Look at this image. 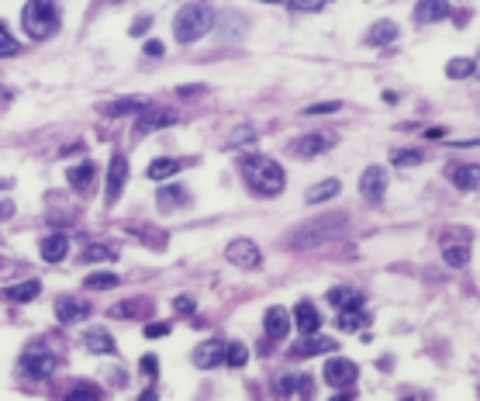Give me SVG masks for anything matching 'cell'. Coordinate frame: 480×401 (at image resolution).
Returning a JSON list of instances; mask_svg holds the SVG:
<instances>
[{"label": "cell", "instance_id": "obj_1", "mask_svg": "<svg viewBox=\"0 0 480 401\" xmlns=\"http://www.w3.org/2000/svg\"><path fill=\"white\" fill-rule=\"evenodd\" d=\"M239 166H242V180L259 198H277L283 191V184H287L283 166L277 160H270V156H242Z\"/></svg>", "mask_w": 480, "mask_h": 401}, {"label": "cell", "instance_id": "obj_2", "mask_svg": "<svg viewBox=\"0 0 480 401\" xmlns=\"http://www.w3.org/2000/svg\"><path fill=\"white\" fill-rule=\"evenodd\" d=\"M211 28H214V11H211L207 4H187V7H180L176 18H173V35H176V42H183V45L204 39Z\"/></svg>", "mask_w": 480, "mask_h": 401}, {"label": "cell", "instance_id": "obj_3", "mask_svg": "<svg viewBox=\"0 0 480 401\" xmlns=\"http://www.w3.org/2000/svg\"><path fill=\"white\" fill-rule=\"evenodd\" d=\"M342 229H346V215H325V218H315V222L294 229V232L287 236V246H290V249H315L321 242L335 239Z\"/></svg>", "mask_w": 480, "mask_h": 401}, {"label": "cell", "instance_id": "obj_4", "mask_svg": "<svg viewBox=\"0 0 480 401\" xmlns=\"http://www.w3.org/2000/svg\"><path fill=\"white\" fill-rule=\"evenodd\" d=\"M21 25H25V32H28V39H48V35H56V28H59V11L48 4V0H32V4H25V11H21Z\"/></svg>", "mask_w": 480, "mask_h": 401}, {"label": "cell", "instance_id": "obj_5", "mask_svg": "<svg viewBox=\"0 0 480 401\" xmlns=\"http://www.w3.org/2000/svg\"><path fill=\"white\" fill-rule=\"evenodd\" d=\"M225 256H228V263H235L239 270H256V267L263 263V253H259V246L252 239H232L228 249H225Z\"/></svg>", "mask_w": 480, "mask_h": 401}, {"label": "cell", "instance_id": "obj_6", "mask_svg": "<svg viewBox=\"0 0 480 401\" xmlns=\"http://www.w3.org/2000/svg\"><path fill=\"white\" fill-rule=\"evenodd\" d=\"M356 377H360V370H356V363L353 360H342V357L325 360V381H328V388H342V391H349V388L356 384Z\"/></svg>", "mask_w": 480, "mask_h": 401}, {"label": "cell", "instance_id": "obj_7", "mask_svg": "<svg viewBox=\"0 0 480 401\" xmlns=\"http://www.w3.org/2000/svg\"><path fill=\"white\" fill-rule=\"evenodd\" d=\"M124 180H128V160L115 153L111 156V166H108V187H104V204L108 208H115L121 198V191H124Z\"/></svg>", "mask_w": 480, "mask_h": 401}, {"label": "cell", "instance_id": "obj_8", "mask_svg": "<svg viewBox=\"0 0 480 401\" xmlns=\"http://www.w3.org/2000/svg\"><path fill=\"white\" fill-rule=\"evenodd\" d=\"M384 191H387V170H384V166H366V170H363V177H360L363 200L380 204V200H384Z\"/></svg>", "mask_w": 480, "mask_h": 401}, {"label": "cell", "instance_id": "obj_9", "mask_svg": "<svg viewBox=\"0 0 480 401\" xmlns=\"http://www.w3.org/2000/svg\"><path fill=\"white\" fill-rule=\"evenodd\" d=\"M153 301L149 298H128V301H118V305H111L108 308V315L111 319H149L153 315Z\"/></svg>", "mask_w": 480, "mask_h": 401}, {"label": "cell", "instance_id": "obj_10", "mask_svg": "<svg viewBox=\"0 0 480 401\" xmlns=\"http://www.w3.org/2000/svg\"><path fill=\"white\" fill-rule=\"evenodd\" d=\"M332 350H335V339L315 332V336H301V343L290 346V357L301 360V357H318V353H332Z\"/></svg>", "mask_w": 480, "mask_h": 401}, {"label": "cell", "instance_id": "obj_11", "mask_svg": "<svg viewBox=\"0 0 480 401\" xmlns=\"http://www.w3.org/2000/svg\"><path fill=\"white\" fill-rule=\"evenodd\" d=\"M166 125H176V115H173V111L145 108V111L135 118V132H138V135H149V132H156V128H166Z\"/></svg>", "mask_w": 480, "mask_h": 401}, {"label": "cell", "instance_id": "obj_12", "mask_svg": "<svg viewBox=\"0 0 480 401\" xmlns=\"http://www.w3.org/2000/svg\"><path fill=\"white\" fill-rule=\"evenodd\" d=\"M25 374H28V377H48V374H52V370H56V357H52V353H45V350H39V346H35V350H28V353H25Z\"/></svg>", "mask_w": 480, "mask_h": 401}, {"label": "cell", "instance_id": "obj_13", "mask_svg": "<svg viewBox=\"0 0 480 401\" xmlns=\"http://www.w3.org/2000/svg\"><path fill=\"white\" fill-rule=\"evenodd\" d=\"M194 363H197L200 370H211V367L225 363V343L221 339H204L194 350Z\"/></svg>", "mask_w": 480, "mask_h": 401}, {"label": "cell", "instance_id": "obj_14", "mask_svg": "<svg viewBox=\"0 0 480 401\" xmlns=\"http://www.w3.org/2000/svg\"><path fill=\"white\" fill-rule=\"evenodd\" d=\"M328 305L335 312H363V294L356 287H332L328 291Z\"/></svg>", "mask_w": 480, "mask_h": 401}, {"label": "cell", "instance_id": "obj_15", "mask_svg": "<svg viewBox=\"0 0 480 401\" xmlns=\"http://www.w3.org/2000/svg\"><path fill=\"white\" fill-rule=\"evenodd\" d=\"M332 146H335V135L315 132V135H301V139L294 142V153H297V156H318V153L332 149Z\"/></svg>", "mask_w": 480, "mask_h": 401}, {"label": "cell", "instance_id": "obj_16", "mask_svg": "<svg viewBox=\"0 0 480 401\" xmlns=\"http://www.w3.org/2000/svg\"><path fill=\"white\" fill-rule=\"evenodd\" d=\"M449 180H453V187H460V191H477L480 166H474V163H456V166L449 170Z\"/></svg>", "mask_w": 480, "mask_h": 401}, {"label": "cell", "instance_id": "obj_17", "mask_svg": "<svg viewBox=\"0 0 480 401\" xmlns=\"http://www.w3.org/2000/svg\"><path fill=\"white\" fill-rule=\"evenodd\" d=\"M294 322H297V332H301V336H315L321 325V315L311 301H301V305L294 308Z\"/></svg>", "mask_w": 480, "mask_h": 401}, {"label": "cell", "instance_id": "obj_18", "mask_svg": "<svg viewBox=\"0 0 480 401\" xmlns=\"http://www.w3.org/2000/svg\"><path fill=\"white\" fill-rule=\"evenodd\" d=\"M449 14H453V7H449V4H442V0H422V4L415 7V21H418V25L442 21V18H449Z\"/></svg>", "mask_w": 480, "mask_h": 401}, {"label": "cell", "instance_id": "obj_19", "mask_svg": "<svg viewBox=\"0 0 480 401\" xmlns=\"http://www.w3.org/2000/svg\"><path fill=\"white\" fill-rule=\"evenodd\" d=\"M263 325H266V336H270V339L277 343V339H283V336L290 332V315H287L283 308H277V305H273V308L266 312Z\"/></svg>", "mask_w": 480, "mask_h": 401}, {"label": "cell", "instance_id": "obj_20", "mask_svg": "<svg viewBox=\"0 0 480 401\" xmlns=\"http://www.w3.org/2000/svg\"><path fill=\"white\" fill-rule=\"evenodd\" d=\"M39 291H41L39 281H21V284H11V287H4V291H0V298H4V301H18V305H25V301L39 298Z\"/></svg>", "mask_w": 480, "mask_h": 401}, {"label": "cell", "instance_id": "obj_21", "mask_svg": "<svg viewBox=\"0 0 480 401\" xmlns=\"http://www.w3.org/2000/svg\"><path fill=\"white\" fill-rule=\"evenodd\" d=\"M149 108V101L145 97H121V101H111V104H104V115L108 118H121V115H131V111H145Z\"/></svg>", "mask_w": 480, "mask_h": 401}, {"label": "cell", "instance_id": "obj_22", "mask_svg": "<svg viewBox=\"0 0 480 401\" xmlns=\"http://www.w3.org/2000/svg\"><path fill=\"white\" fill-rule=\"evenodd\" d=\"M156 204H160V211H176V208L190 204V191H187V187H176V184H173V187H162Z\"/></svg>", "mask_w": 480, "mask_h": 401}, {"label": "cell", "instance_id": "obj_23", "mask_svg": "<svg viewBox=\"0 0 480 401\" xmlns=\"http://www.w3.org/2000/svg\"><path fill=\"white\" fill-rule=\"evenodd\" d=\"M66 249H70V242H66L63 232L45 236V239H41V260H45V263H59V260H66Z\"/></svg>", "mask_w": 480, "mask_h": 401}, {"label": "cell", "instance_id": "obj_24", "mask_svg": "<svg viewBox=\"0 0 480 401\" xmlns=\"http://www.w3.org/2000/svg\"><path fill=\"white\" fill-rule=\"evenodd\" d=\"M56 315H59V322H80V319L90 315V305H83V301H77V298H59Z\"/></svg>", "mask_w": 480, "mask_h": 401}, {"label": "cell", "instance_id": "obj_25", "mask_svg": "<svg viewBox=\"0 0 480 401\" xmlns=\"http://www.w3.org/2000/svg\"><path fill=\"white\" fill-rule=\"evenodd\" d=\"M93 170H97V166H93L90 160H83V163H77V166H70V170H66V180H70V187H73V191H86V187H90V180H93Z\"/></svg>", "mask_w": 480, "mask_h": 401}, {"label": "cell", "instance_id": "obj_26", "mask_svg": "<svg viewBox=\"0 0 480 401\" xmlns=\"http://www.w3.org/2000/svg\"><path fill=\"white\" fill-rule=\"evenodd\" d=\"M63 401H104V391L97 384H90V381H77V384H70V391L63 395Z\"/></svg>", "mask_w": 480, "mask_h": 401}, {"label": "cell", "instance_id": "obj_27", "mask_svg": "<svg viewBox=\"0 0 480 401\" xmlns=\"http://www.w3.org/2000/svg\"><path fill=\"white\" fill-rule=\"evenodd\" d=\"M83 343H86L90 353H115V339H111V332H104V329H86Z\"/></svg>", "mask_w": 480, "mask_h": 401}, {"label": "cell", "instance_id": "obj_28", "mask_svg": "<svg viewBox=\"0 0 480 401\" xmlns=\"http://www.w3.org/2000/svg\"><path fill=\"white\" fill-rule=\"evenodd\" d=\"M398 39V25L394 21H377L370 32H366V45H387V42Z\"/></svg>", "mask_w": 480, "mask_h": 401}, {"label": "cell", "instance_id": "obj_29", "mask_svg": "<svg viewBox=\"0 0 480 401\" xmlns=\"http://www.w3.org/2000/svg\"><path fill=\"white\" fill-rule=\"evenodd\" d=\"M442 260L449 263V267H467L470 263V246L467 242H446V249H442Z\"/></svg>", "mask_w": 480, "mask_h": 401}, {"label": "cell", "instance_id": "obj_30", "mask_svg": "<svg viewBox=\"0 0 480 401\" xmlns=\"http://www.w3.org/2000/svg\"><path fill=\"white\" fill-rule=\"evenodd\" d=\"M339 191H342L339 180H321V184H315V187L304 194V200H308V204H321V200H332Z\"/></svg>", "mask_w": 480, "mask_h": 401}, {"label": "cell", "instance_id": "obj_31", "mask_svg": "<svg viewBox=\"0 0 480 401\" xmlns=\"http://www.w3.org/2000/svg\"><path fill=\"white\" fill-rule=\"evenodd\" d=\"M128 232L138 236L149 249H162V246H166V232H160V229H149V225H128Z\"/></svg>", "mask_w": 480, "mask_h": 401}, {"label": "cell", "instance_id": "obj_32", "mask_svg": "<svg viewBox=\"0 0 480 401\" xmlns=\"http://www.w3.org/2000/svg\"><path fill=\"white\" fill-rule=\"evenodd\" d=\"M446 73H449L453 80H467V77H474V73H477V59H467V56H460V59H449Z\"/></svg>", "mask_w": 480, "mask_h": 401}, {"label": "cell", "instance_id": "obj_33", "mask_svg": "<svg viewBox=\"0 0 480 401\" xmlns=\"http://www.w3.org/2000/svg\"><path fill=\"white\" fill-rule=\"evenodd\" d=\"M180 170H183L180 160H153L149 177H153V180H166V177H173V173H180Z\"/></svg>", "mask_w": 480, "mask_h": 401}, {"label": "cell", "instance_id": "obj_34", "mask_svg": "<svg viewBox=\"0 0 480 401\" xmlns=\"http://www.w3.org/2000/svg\"><path fill=\"white\" fill-rule=\"evenodd\" d=\"M335 325L342 329V332H356L366 325V312H339L335 315Z\"/></svg>", "mask_w": 480, "mask_h": 401}, {"label": "cell", "instance_id": "obj_35", "mask_svg": "<svg viewBox=\"0 0 480 401\" xmlns=\"http://www.w3.org/2000/svg\"><path fill=\"white\" fill-rule=\"evenodd\" d=\"M83 284H86V291H111V287H118V277L108 274V270H97V274H90Z\"/></svg>", "mask_w": 480, "mask_h": 401}, {"label": "cell", "instance_id": "obj_36", "mask_svg": "<svg viewBox=\"0 0 480 401\" xmlns=\"http://www.w3.org/2000/svg\"><path fill=\"white\" fill-rule=\"evenodd\" d=\"M225 363H228V367H245V363H249L245 343H228V346H225Z\"/></svg>", "mask_w": 480, "mask_h": 401}, {"label": "cell", "instance_id": "obj_37", "mask_svg": "<svg viewBox=\"0 0 480 401\" xmlns=\"http://www.w3.org/2000/svg\"><path fill=\"white\" fill-rule=\"evenodd\" d=\"M391 163H394V166H418V163H422V153H418V149H398V153H391Z\"/></svg>", "mask_w": 480, "mask_h": 401}, {"label": "cell", "instance_id": "obj_38", "mask_svg": "<svg viewBox=\"0 0 480 401\" xmlns=\"http://www.w3.org/2000/svg\"><path fill=\"white\" fill-rule=\"evenodd\" d=\"M18 49H21V45H18V39H14V35H11V32L0 25V59H7V56H18Z\"/></svg>", "mask_w": 480, "mask_h": 401}, {"label": "cell", "instance_id": "obj_39", "mask_svg": "<svg viewBox=\"0 0 480 401\" xmlns=\"http://www.w3.org/2000/svg\"><path fill=\"white\" fill-rule=\"evenodd\" d=\"M111 256H115V249H108V246H90L80 253L83 263H97V260H111Z\"/></svg>", "mask_w": 480, "mask_h": 401}, {"label": "cell", "instance_id": "obj_40", "mask_svg": "<svg viewBox=\"0 0 480 401\" xmlns=\"http://www.w3.org/2000/svg\"><path fill=\"white\" fill-rule=\"evenodd\" d=\"M335 111H342V104H339V101H328V104H311V108H304L301 115H335Z\"/></svg>", "mask_w": 480, "mask_h": 401}, {"label": "cell", "instance_id": "obj_41", "mask_svg": "<svg viewBox=\"0 0 480 401\" xmlns=\"http://www.w3.org/2000/svg\"><path fill=\"white\" fill-rule=\"evenodd\" d=\"M252 139H256V132H252V128L245 125V128H235V132H232V139H228V146L235 149V146H245V142H252Z\"/></svg>", "mask_w": 480, "mask_h": 401}, {"label": "cell", "instance_id": "obj_42", "mask_svg": "<svg viewBox=\"0 0 480 401\" xmlns=\"http://www.w3.org/2000/svg\"><path fill=\"white\" fill-rule=\"evenodd\" d=\"M169 336V322H149L145 325V339H162Z\"/></svg>", "mask_w": 480, "mask_h": 401}, {"label": "cell", "instance_id": "obj_43", "mask_svg": "<svg viewBox=\"0 0 480 401\" xmlns=\"http://www.w3.org/2000/svg\"><path fill=\"white\" fill-rule=\"evenodd\" d=\"M294 388H297V377H280V381H277V395H280V398H290Z\"/></svg>", "mask_w": 480, "mask_h": 401}, {"label": "cell", "instance_id": "obj_44", "mask_svg": "<svg viewBox=\"0 0 480 401\" xmlns=\"http://www.w3.org/2000/svg\"><path fill=\"white\" fill-rule=\"evenodd\" d=\"M176 312H180V315H194V298L180 294V298H176Z\"/></svg>", "mask_w": 480, "mask_h": 401}, {"label": "cell", "instance_id": "obj_45", "mask_svg": "<svg viewBox=\"0 0 480 401\" xmlns=\"http://www.w3.org/2000/svg\"><path fill=\"white\" fill-rule=\"evenodd\" d=\"M297 388H301V398H304V401L315 398V384H311L308 377H297Z\"/></svg>", "mask_w": 480, "mask_h": 401}, {"label": "cell", "instance_id": "obj_46", "mask_svg": "<svg viewBox=\"0 0 480 401\" xmlns=\"http://www.w3.org/2000/svg\"><path fill=\"white\" fill-rule=\"evenodd\" d=\"M149 25H153V18H149V14H142V18L131 25V35H145V32H149Z\"/></svg>", "mask_w": 480, "mask_h": 401}, {"label": "cell", "instance_id": "obj_47", "mask_svg": "<svg viewBox=\"0 0 480 401\" xmlns=\"http://www.w3.org/2000/svg\"><path fill=\"white\" fill-rule=\"evenodd\" d=\"M142 374H156V357H142Z\"/></svg>", "mask_w": 480, "mask_h": 401}, {"label": "cell", "instance_id": "obj_48", "mask_svg": "<svg viewBox=\"0 0 480 401\" xmlns=\"http://www.w3.org/2000/svg\"><path fill=\"white\" fill-rule=\"evenodd\" d=\"M145 56H162V42H145Z\"/></svg>", "mask_w": 480, "mask_h": 401}, {"label": "cell", "instance_id": "obj_49", "mask_svg": "<svg viewBox=\"0 0 480 401\" xmlns=\"http://www.w3.org/2000/svg\"><path fill=\"white\" fill-rule=\"evenodd\" d=\"M332 401H356V395H353V391H342V395H335Z\"/></svg>", "mask_w": 480, "mask_h": 401}, {"label": "cell", "instance_id": "obj_50", "mask_svg": "<svg viewBox=\"0 0 480 401\" xmlns=\"http://www.w3.org/2000/svg\"><path fill=\"white\" fill-rule=\"evenodd\" d=\"M138 401H156V391H145V395H142Z\"/></svg>", "mask_w": 480, "mask_h": 401}]
</instances>
